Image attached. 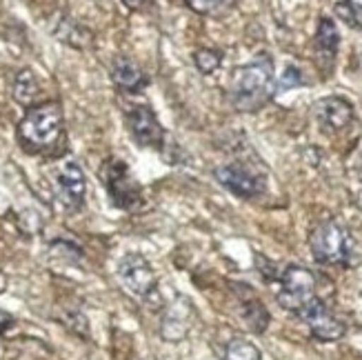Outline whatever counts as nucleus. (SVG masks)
Segmentation results:
<instances>
[{
    "mask_svg": "<svg viewBox=\"0 0 362 360\" xmlns=\"http://www.w3.org/2000/svg\"><path fill=\"white\" fill-rule=\"evenodd\" d=\"M274 98H276V67L269 52H260L247 65L233 69L227 87V100L235 112L256 114Z\"/></svg>",
    "mask_w": 362,
    "mask_h": 360,
    "instance_id": "f257e3e1",
    "label": "nucleus"
},
{
    "mask_svg": "<svg viewBox=\"0 0 362 360\" xmlns=\"http://www.w3.org/2000/svg\"><path fill=\"white\" fill-rule=\"evenodd\" d=\"M65 134V114L58 100L31 105L18 122V143L27 153H45L56 147Z\"/></svg>",
    "mask_w": 362,
    "mask_h": 360,
    "instance_id": "f03ea898",
    "label": "nucleus"
},
{
    "mask_svg": "<svg viewBox=\"0 0 362 360\" xmlns=\"http://www.w3.org/2000/svg\"><path fill=\"white\" fill-rule=\"evenodd\" d=\"M309 249L313 260L318 265H327V267H349L358 254L356 240L338 221H322L313 227Z\"/></svg>",
    "mask_w": 362,
    "mask_h": 360,
    "instance_id": "7ed1b4c3",
    "label": "nucleus"
},
{
    "mask_svg": "<svg viewBox=\"0 0 362 360\" xmlns=\"http://www.w3.org/2000/svg\"><path fill=\"white\" fill-rule=\"evenodd\" d=\"M316 296V276L303 265H289L278 278L276 298L282 309L298 314Z\"/></svg>",
    "mask_w": 362,
    "mask_h": 360,
    "instance_id": "20e7f679",
    "label": "nucleus"
},
{
    "mask_svg": "<svg viewBox=\"0 0 362 360\" xmlns=\"http://www.w3.org/2000/svg\"><path fill=\"white\" fill-rule=\"evenodd\" d=\"M100 180L114 207L134 209L140 202V185L132 176L129 165L120 158H107L100 167Z\"/></svg>",
    "mask_w": 362,
    "mask_h": 360,
    "instance_id": "39448f33",
    "label": "nucleus"
},
{
    "mask_svg": "<svg viewBox=\"0 0 362 360\" xmlns=\"http://www.w3.org/2000/svg\"><path fill=\"white\" fill-rule=\"evenodd\" d=\"M116 276L120 280L122 289L129 296H134V298L145 301L156 291V274L151 269L149 260L138 252L124 254L118 260Z\"/></svg>",
    "mask_w": 362,
    "mask_h": 360,
    "instance_id": "423d86ee",
    "label": "nucleus"
},
{
    "mask_svg": "<svg viewBox=\"0 0 362 360\" xmlns=\"http://www.w3.org/2000/svg\"><path fill=\"white\" fill-rule=\"evenodd\" d=\"M54 192L65 211L69 214L81 211L87 194V178L83 167L76 161H62L54 174Z\"/></svg>",
    "mask_w": 362,
    "mask_h": 360,
    "instance_id": "0eeeda50",
    "label": "nucleus"
},
{
    "mask_svg": "<svg viewBox=\"0 0 362 360\" xmlns=\"http://www.w3.org/2000/svg\"><path fill=\"white\" fill-rule=\"evenodd\" d=\"M296 316L309 327L311 336L320 342H336L347 334L344 323L329 311V307L322 303V298H318V296H313V298L300 311H298Z\"/></svg>",
    "mask_w": 362,
    "mask_h": 360,
    "instance_id": "6e6552de",
    "label": "nucleus"
},
{
    "mask_svg": "<svg viewBox=\"0 0 362 360\" xmlns=\"http://www.w3.org/2000/svg\"><path fill=\"white\" fill-rule=\"evenodd\" d=\"M129 134L140 147L149 149H165V127L160 124L158 116L147 105H134L127 112Z\"/></svg>",
    "mask_w": 362,
    "mask_h": 360,
    "instance_id": "1a4fd4ad",
    "label": "nucleus"
},
{
    "mask_svg": "<svg viewBox=\"0 0 362 360\" xmlns=\"http://www.w3.org/2000/svg\"><path fill=\"white\" fill-rule=\"evenodd\" d=\"M214 176L227 192H231L238 198H245V200L258 198L264 192V180L260 176H256L254 171H249L245 165H238V163L216 167Z\"/></svg>",
    "mask_w": 362,
    "mask_h": 360,
    "instance_id": "9d476101",
    "label": "nucleus"
},
{
    "mask_svg": "<svg viewBox=\"0 0 362 360\" xmlns=\"http://www.w3.org/2000/svg\"><path fill=\"white\" fill-rule=\"evenodd\" d=\"M311 114L327 134L344 132L354 120V105L342 96H327L313 103Z\"/></svg>",
    "mask_w": 362,
    "mask_h": 360,
    "instance_id": "9b49d317",
    "label": "nucleus"
},
{
    "mask_svg": "<svg viewBox=\"0 0 362 360\" xmlns=\"http://www.w3.org/2000/svg\"><path fill=\"white\" fill-rule=\"evenodd\" d=\"M231 291L235 294V301H238L240 307V316L247 323V327L254 334H264L267 327H269V311H267L264 303L258 298V294L251 289L249 285H240V283H231Z\"/></svg>",
    "mask_w": 362,
    "mask_h": 360,
    "instance_id": "f8f14e48",
    "label": "nucleus"
},
{
    "mask_svg": "<svg viewBox=\"0 0 362 360\" xmlns=\"http://www.w3.org/2000/svg\"><path fill=\"white\" fill-rule=\"evenodd\" d=\"M112 83L122 93H140L149 87V76L129 56H118L112 65Z\"/></svg>",
    "mask_w": 362,
    "mask_h": 360,
    "instance_id": "ddd939ff",
    "label": "nucleus"
},
{
    "mask_svg": "<svg viewBox=\"0 0 362 360\" xmlns=\"http://www.w3.org/2000/svg\"><path fill=\"white\" fill-rule=\"evenodd\" d=\"M189 314H192V303L180 301V305H171L167 309V314L163 316V325H160V334L165 340L169 342H178L187 336L189 327Z\"/></svg>",
    "mask_w": 362,
    "mask_h": 360,
    "instance_id": "4468645a",
    "label": "nucleus"
},
{
    "mask_svg": "<svg viewBox=\"0 0 362 360\" xmlns=\"http://www.w3.org/2000/svg\"><path fill=\"white\" fill-rule=\"evenodd\" d=\"M313 45H316V52L322 60H327L329 65H334L338 47H340V31L336 27V23L329 18V16H322L318 21V29H316V38H313Z\"/></svg>",
    "mask_w": 362,
    "mask_h": 360,
    "instance_id": "2eb2a0df",
    "label": "nucleus"
},
{
    "mask_svg": "<svg viewBox=\"0 0 362 360\" xmlns=\"http://www.w3.org/2000/svg\"><path fill=\"white\" fill-rule=\"evenodd\" d=\"M38 93H40V83H38V78H36L34 71L21 69L18 74H16L13 85H11V96H13L16 103L29 109L31 105L36 103Z\"/></svg>",
    "mask_w": 362,
    "mask_h": 360,
    "instance_id": "dca6fc26",
    "label": "nucleus"
},
{
    "mask_svg": "<svg viewBox=\"0 0 362 360\" xmlns=\"http://www.w3.org/2000/svg\"><path fill=\"white\" fill-rule=\"evenodd\" d=\"M56 38L62 40V42H67L71 47H76V50H87V47L91 45V34L83 27V25H78L76 21L71 18H62L56 27Z\"/></svg>",
    "mask_w": 362,
    "mask_h": 360,
    "instance_id": "f3484780",
    "label": "nucleus"
},
{
    "mask_svg": "<svg viewBox=\"0 0 362 360\" xmlns=\"http://www.w3.org/2000/svg\"><path fill=\"white\" fill-rule=\"evenodd\" d=\"M223 360H262V354L251 340L231 338L225 345Z\"/></svg>",
    "mask_w": 362,
    "mask_h": 360,
    "instance_id": "a211bd4d",
    "label": "nucleus"
},
{
    "mask_svg": "<svg viewBox=\"0 0 362 360\" xmlns=\"http://www.w3.org/2000/svg\"><path fill=\"white\" fill-rule=\"evenodd\" d=\"M185 3L200 16H227L235 7V0H185Z\"/></svg>",
    "mask_w": 362,
    "mask_h": 360,
    "instance_id": "6ab92c4d",
    "label": "nucleus"
},
{
    "mask_svg": "<svg viewBox=\"0 0 362 360\" xmlns=\"http://www.w3.org/2000/svg\"><path fill=\"white\" fill-rule=\"evenodd\" d=\"M194 65L198 67L200 74L209 76L223 65V54H220L218 50H198L194 54Z\"/></svg>",
    "mask_w": 362,
    "mask_h": 360,
    "instance_id": "aec40b11",
    "label": "nucleus"
},
{
    "mask_svg": "<svg viewBox=\"0 0 362 360\" xmlns=\"http://www.w3.org/2000/svg\"><path fill=\"white\" fill-rule=\"evenodd\" d=\"M303 85H305V76H303V71L298 69L296 65H287L285 71H282L280 78L276 81V93H280V91H289V89H293V87H303Z\"/></svg>",
    "mask_w": 362,
    "mask_h": 360,
    "instance_id": "412c9836",
    "label": "nucleus"
},
{
    "mask_svg": "<svg viewBox=\"0 0 362 360\" xmlns=\"http://www.w3.org/2000/svg\"><path fill=\"white\" fill-rule=\"evenodd\" d=\"M336 16H338V18H340L342 23H347V25L354 27V29H360V27H362L360 16H358V11L351 7L349 0H340V3H336Z\"/></svg>",
    "mask_w": 362,
    "mask_h": 360,
    "instance_id": "4be33fe9",
    "label": "nucleus"
},
{
    "mask_svg": "<svg viewBox=\"0 0 362 360\" xmlns=\"http://www.w3.org/2000/svg\"><path fill=\"white\" fill-rule=\"evenodd\" d=\"M13 325H16V318L7 314V311H0V336H5Z\"/></svg>",
    "mask_w": 362,
    "mask_h": 360,
    "instance_id": "5701e85b",
    "label": "nucleus"
},
{
    "mask_svg": "<svg viewBox=\"0 0 362 360\" xmlns=\"http://www.w3.org/2000/svg\"><path fill=\"white\" fill-rule=\"evenodd\" d=\"M120 3H122L124 7H127V9L140 11V9H143V7H145V3H147V0H120Z\"/></svg>",
    "mask_w": 362,
    "mask_h": 360,
    "instance_id": "b1692460",
    "label": "nucleus"
},
{
    "mask_svg": "<svg viewBox=\"0 0 362 360\" xmlns=\"http://www.w3.org/2000/svg\"><path fill=\"white\" fill-rule=\"evenodd\" d=\"M349 3H351V7H354L358 13H362V0H349Z\"/></svg>",
    "mask_w": 362,
    "mask_h": 360,
    "instance_id": "393cba45",
    "label": "nucleus"
}]
</instances>
